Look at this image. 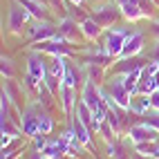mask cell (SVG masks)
<instances>
[{"label": "cell", "mask_w": 159, "mask_h": 159, "mask_svg": "<svg viewBox=\"0 0 159 159\" xmlns=\"http://www.w3.org/2000/svg\"><path fill=\"white\" fill-rule=\"evenodd\" d=\"M36 2H40V5H45V7H47V0H36Z\"/></svg>", "instance_id": "d590c367"}, {"label": "cell", "mask_w": 159, "mask_h": 159, "mask_svg": "<svg viewBox=\"0 0 159 159\" xmlns=\"http://www.w3.org/2000/svg\"><path fill=\"white\" fill-rule=\"evenodd\" d=\"M148 110H152L150 94H137V97H132V99H130L128 112H132V114H137V116H143Z\"/></svg>", "instance_id": "30bf717a"}, {"label": "cell", "mask_w": 159, "mask_h": 159, "mask_svg": "<svg viewBox=\"0 0 159 159\" xmlns=\"http://www.w3.org/2000/svg\"><path fill=\"white\" fill-rule=\"evenodd\" d=\"M81 101L94 112V110L103 103V99H101V88H99L94 81L85 79V83H83V92H81Z\"/></svg>", "instance_id": "3957f363"}, {"label": "cell", "mask_w": 159, "mask_h": 159, "mask_svg": "<svg viewBox=\"0 0 159 159\" xmlns=\"http://www.w3.org/2000/svg\"><path fill=\"white\" fill-rule=\"evenodd\" d=\"M2 76L14 79V65H11V58H7V56H2Z\"/></svg>", "instance_id": "4316f807"}, {"label": "cell", "mask_w": 159, "mask_h": 159, "mask_svg": "<svg viewBox=\"0 0 159 159\" xmlns=\"http://www.w3.org/2000/svg\"><path fill=\"white\" fill-rule=\"evenodd\" d=\"M65 70H67L65 56H52V63H49V67H47V72L52 74V76L58 79V81H63V76H65Z\"/></svg>", "instance_id": "ac0fdd59"}, {"label": "cell", "mask_w": 159, "mask_h": 159, "mask_svg": "<svg viewBox=\"0 0 159 159\" xmlns=\"http://www.w3.org/2000/svg\"><path fill=\"white\" fill-rule=\"evenodd\" d=\"M27 74L36 76L38 81H45V79H47V74H49V72H47V65L43 63V58H40L36 52L27 58Z\"/></svg>", "instance_id": "9c48e42d"}, {"label": "cell", "mask_w": 159, "mask_h": 159, "mask_svg": "<svg viewBox=\"0 0 159 159\" xmlns=\"http://www.w3.org/2000/svg\"><path fill=\"white\" fill-rule=\"evenodd\" d=\"M81 34L88 40H97L103 34V25L94 18H85V20H81Z\"/></svg>", "instance_id": "7c38bea8"}, {"label": "cell", "mask_w": 159, "mask_h": 159, "mask_svg": "<svg viewBox=\"0 0 159 159\" xmlns=\"http://www.w3.org/2000/svg\"><path fill=\"white\" fill-rule=\"evenodd\" d=\"M152 58H155V61H159V43H157V45H155V49H152Z\"/></svg>", "instance_id": "f546056e"}, {"label": "cell", "mask_w": 159, "mask_h": 159, "mask_svg": "<svg viewBox=\"0 0 159 159\" xmlns=\"http://www.w3.org/2000/svg\"><path fill=\"white\" fill-rule=\"evenodd\" d=\"M110 97L121 105V108H125L128 110V105H130V94H128V90H125V83H123V76H114V79H110Z\"/></svg>", "instance_id": "8992f818"}, {"label": "cell", "mask_w": 159, "mask_h": 159, "mask_svg": "<svg viewBox=\"0 0 159 159\" xmlns=\"http://www.w3.org/2000/svg\"><path fill=\"white\" fill-rule=\"evenodd\" d=\"M2 92L7 94L9 99H11L14 108H20V97H25V94L18 90V85H16V83H14L11 79H5V88H2Z\"/></svg>", "instance_id": "d6986e66"}, {"label": "cell", "mask_w": 159, "mask_h": 159, "mask_svg": "<svg viewBox=\"0 0 159 159\" xmlns=\"http://www.w3.org/2000/svg\"><path fill=\"white\" fill-rule=\"evenodd\" d=\"M152 34H157V36H159V23H155V27H152Z\"/></svg>", "instance_id": "4dcf8cb0"}, {"label": "cell", "mask_w": 159, "mask_h": 159, "mask_svg": "<svg viewBox=\"0 0 159 159\" xmlns=\"http://www.w3.org/2000/svg\"><path fill=\"white\" fill-rule=\"evenodd\" d=\"M125 38H128V31H123V29H119V27L108 29L103 49L108 52L112 58H119V56H121V49H123V43H125Z\"/></svg>", "instance_id": "6da1fadb"}, {"label": "cell", "mask_w": 159, "mask_h": 159, "mask_svg": "<svg viewBox=\"0 0 159 159\" xmlns=\"http://www.w3.org/2000/svg\"><path fill=\"white\" fill-rule=\"evenodd\" d=\"M29 18H31V14L27 11V9H25L23 5L14 2L11 7H9V11H7V27H9V31L18 34V31L23 29V25L27 23Z\"/></svg>", "instance_id": "7a4b0ae2"}, {"label": "cell", "mask_w": 159, "mask_h": 159, "mask_svg": "<svg viewBox=\"0 0 159 159\" xmlns=\"http://www.w3.org/2000/svg\"><path fill=\"white\" fill-rule=\"evenodd\" d=\"M56 159H61V157H56Z\"/></svg>", "instance_id": "8d00e7d4"}, {"label": "cell", "mask_w": 159, "mask_h": 159, "mask_svg": "<svg viewBox=\"0 0 159 159\" xmlns=\"http://www.w3.org/2000/svg\"><path fill=\"white\" fill-rule=\"evenodd\" d=\"M134 70H143V63L137 58V56H132V58H121L119 65H116V72H121V74H130V72H134Z\"/></svg>", "instance_id": "ffe728a7"}, {"label": "cell", "mask_w": 159, "mask_h": 159, "mask_svg": "<svg viewBox=\"0 0 159 159\" xmlns=\"http://www.w3.org/2000/svg\"><path fill=\"white\" fill-rule=\"evenodd\" d=\"M141 49H143V34L141 31H132V34H128V38H125L119 58H132V56L139 54Z\"/></svg>", "instance_id": "52a82bcc"}, {"label": "cell", "mask_w": 159, "mask_h": 159, "mask_svg": "<svg viewBox=\"0 0 159 159\" xmlns=\"http://www.w3.org/2000/svg\"><path fill=\"white\" fill-rule=\"evenodd\" d=\"M143 157H146V155H141V152H137V155H134L132 159H143Z\"/></svg>", "instance_id": "d6a6232c"}, {"label": "cell", "mask_w": 159, "mask_h": 159, "mask_svg": "<svg viewBox=\"0 0 159 159\" xmlns=\"http://www.w3.org/2000/svg\"><path fill=\"white\" fill-rule=\"evenodd\" d=\"M70 2H72V5H81V2H83V0H70Z\"/></svg>", "instance_id": "e575fe53"}, {"label": "cell", "mask_w": 159, "mask_h": 159, "mask_svg": "<svg viewBox=\"0 0 159 159\" xmlns=\"http://www.w3.org/2000/svg\"><path fill=\"white\" fill-rule=\"evenodd\" d=\"M58 31L67 38V43H74L76 36H79V31H81V25H76L74 18H63L61 25H58Z\"/></svg>", "instance_id": "9a60e30c"}, {"label": "cell", "mask_w": 159, "mask_h": 159, "mask_svg": "<svg viewBox=\"0 0 159 159\" xmlns=\"http://www.w3.org/2000/svg\"><path fill=\"white\" fill-rule=\"evenodd\" d=\"M119 7H121V16L132 20V23H134V20H139V18H143V11L139 7V0H128V2H123Z\"/></svg>", "instance_id": "2e32d148"}, {"label": "cell", "mask_w": 159, "mask_h": 159, "mask_svg": "<svg viewBox=\"0 0 159 159\" xmlns=\"http://www.w3.org/2000/svg\"><path fill=\"white\" fill-rule=\"evenodd\" d=\"M121 14V7L116 5V2H108V5H101V7H94V20H99V23L103 25V27H108V25H112L114 20H116V16Z\"/></svg>", "instance_id": "5b68a950"}, {"label": "cell", "mask_w": 159, "mask_h": 159, "mask_svg": "<svg viewBox=\"0 0 159 159\" xmlns=\"http://www.w3.org/2000/svg\"><path fill=\"white\" fill-rule=\"evenodd\" d=\"M72 130H74V134H76V139L83 143V146H88V148H92V139H90V128H88V123L81 119V116L74 112V116H72Z\"/></svg>", "instance_id": "ba28073f"}, {"label": "cell", "mask_w": 159, "mask_h": 159, "mask_svg": "<svg viewBox=\"0 0 159 159\" xmlns=\"http://www.w3.org/2000/svg\"><path fill=\"white\" fill-rule=\"evenodd\" d=\"M137 88H139V94H152L157 90V83H155V76H148V74H141L139 83H137Z\"/></svg>", "instance_id": "7402d4cb"}, {"label": "cell", "mask_w": 159, "mask_h": 159, "mask_svg": "<svg viewBox=\"0 0 159 159\" xmlns=\"http://www.w3.org/2000/svg\"><path fill=\"white\" fill-rule=\"evenodd\" d=\"M58 97H61V103H63V110H65V114L70 116H74V108H76V99H74V88H70V85H61V92H58Z\"/></svg>", "instance_id": "8fae6325"}, {"label": "cell", "mask_w": 159, "mask_h": 159, "mask_svg": "<svg viewBox=\"0 0 159 159\" xmlns=\"http://www.w3.org/2000/svg\"><path fill=\"white\" fill-rule=\"evenodd\" d=\"M155 83H157V90H159V70H157V74H155Z\"/></svg>", "instance_id": "1f68e13d"}, {"label": "cell", "mask_w": 159, "mask_h": 159, "mask_svg": "<svg viewBox=\"0 0 159 159\" xmlns=\"http://www.w3.org/2000/svg\"><path fill=\"white\" fill-rule=\"evenodd\" d=\"M157 159H159V157H157Z\"/></svg>", "instance_id": "74e56055"}, {"label": "cell", "mask_w": 159, "mask_h": 159, "mask_svg": "<svg viewBox=\"0 0 159 159\" xmlns=\"http://www.w3.org/2000/svg\"><path fill=\"white\" fill-rule=\"evenodd\" d=\"M16 2L23 5L27 11L34 16V18H38V20H45V18H47V7L40 5V2H36V0H16Z\"/></svg>", "instance_id": "e0dca14e"}, {"label": "cell", "mask_w": 159, "mask_h": 159, "mask_svg": "<svg viewBox=\"0 0 159 159\" xmlns=\"http://www.w3.org/2000/svg\"><path fill=\"white\" fill-rule=\"evenodd\" d=\"M20 128L14 125V119H2V134H9V137H20Z\"/></svg>", "instance_id": "d4e9b609"}, {"label": "cell", "mask_w": 159, "mask_h": 159, "mask_svg": "<svg viewBox=\"0 0 159 159\" xmlns=\"http://www.w3.org/2000/svg\"><path fill=\"white\" fill-rule=\"evenodd\" d=\"M128 137L134 143H139V141H157L159 139V130H155L152 125H148V123H137V125H130Z\"/></svg>", "instance_id": "277c9868"}, {"label": "cell", "mask_w": 159, "mask_h": 159, "mask_svg": "<svg viewBox=\"0 0 159 159\" xmlns=\"http://www.w3.org/2000/svg\"><path fill=\"white\" fill-rule=\"evenodd\" d=\"M52 128H54L52 116H49L45 110H38V130H40V134H49Z\"/></svg>", "instance_id": "603a6c76"}, {"label": "cell", "mask_w": 159, "mask_h": 159, "mask_svg": "<svg viewBox=\"0 0 159 159\" xmlns=\"http://www.w3.org/2000/svg\"><path fill=\"white\" fill-rule=\"evenodd\" d=\"M54 34H56V27L45 23V20H40V23H36V31H34V36H31V40H34V43H45V40L54 38Z\"/></svg>", "instance_id": "5bb4252c"}, {"label": "cell", "mask_w": 159, "mask_h": 159, "mask_svg": "<svg viewBox=\"0 0 159 159\" xmlns=\"http://www.w3.org/2000/svg\"><path fill=\"white\" fill-rule=\"evenodd\" d=\"M134 150L146 157H159V143L157 141H139V143H134Z\"/></svg>", "instance_id": "44dd1931"}, {"label": "cell", "mask_w": 159, "mask_h": 159, "mask_svg": "<svg viewBox=\"0 0 159 159\" xmlns=\"http://www.w3.org/2000/svg\"><path fill=\"white\" fill-rule=\"evenodd\" d=\"M34 146H36L38 152H43L45 148H47V134H36L34 137Z\"/></svg>", "instance_id": "83f0119b"}, {"label": "cell", "mask_w": 159, "mask_h": 159, "mask_svg": "<svg viewBox=\"0 0 159 159\" xmlns=\"http://www.w3.org/2000/svg\"><path fill=\"white\" fill-rule=\"evenodd\" d=\"M38 52H45V54H49V56H67V54H72V49L67 47V43H54V40L40 43Z\"/></svg>", "instance_id": "4fadbf2b"}, {"label": "cell", "mask_w": 159, "mask_h": 159, "mask_svg": "<svg viewBox=\"0 0 159 159\" xmlns=\"http://www.w3.org/2000/svg\"><path fill=\"white\" fill-rule=\"evenodd\" d=\"M79 72L76 70H74V67H70L67 65V70H65V76H63V85H70V88H74V90H76L79 88Z\"/></svg>", "instance_id": "cb8c5ba5"}, {"label": "cell", "mask_w": 159, "mask_h": 159, "mask_svg": "<svg viewBox=\"0 0 159 159\" xmlns=\"http://www.w3.org/2000/svg\"><path fill=\"white\" fill-rule=\"evenodd\" d=\"M31 159H47V157H45V155H43V157H40V155H31Z\"/></svg>", "instance_id": "836d02e7"}, {"label": "cell", "mask_w": 159, "mask_h": 159, "mask_svg": "<svg viewBox=\"0 0 159 159\" xmlns=\"http://www.w3.org/2000/svg\"><path fill=\"white\" fill-rule=\"evenodd\" d=\"M150 103H152V110H159V90L150 94Z\"/></svg>", "instance_id": "f1b7e54d"}, {"label": "cell", "mask_w": 159, "mask_h": 159, "mask_svg": "<svg viewBox=\"0 0 159 159\" xmlns=\"http://www.w3.org/2000/svg\"><path fill=\"white\" fill-rule=\"evenodd\" d=\"M143 116H146V119H143V123H148V125H152L155 130H159V110H155V112H150V110H148Z\"/></svg>", "instance_id": "484cf974"}]
</instances>
